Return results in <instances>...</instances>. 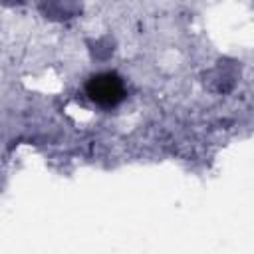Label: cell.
I'll list each match as a JSON object with an SVG mask.
<instances>
[{
    "instance_id": "obj_1",
    "label": "cell",
    "mask_w": 254,
    "mask_h": 254,
    "mask_svg": "<svg viewBox=\"0 0 254 254\" xmlns=\"http://www.w3.org/2000/svg\"><path fill=\"white\" fill-rule=\"evenodd\" d=\"M85 93L97 105H101V107H113V105H117L125 97V87H123V81L115 73H109L107 71V73L93 75L87 81V85H85Z\"/></svg>"
}]
</instances>
